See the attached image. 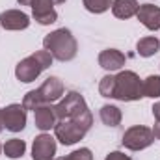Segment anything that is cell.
Masks as SVG:
<instances>
[{"label": "cell", "mask_w": 160, "mask_h": 160, "mask_svg": "<svg viewBox=\"0 0 160 160\" xmlns=\"http://www.w3.org/2000/svg\"><path fill=\"white\" fill-rule=\"evenodd\" d=\"M91 112L88 110L86 114H82L78 118H71V119H58L54 125V134H56V140H60L63 145H73L80 142L88 130L91 128Z\"/></svg>", "instance_id": "6da1fadb"}, {"label": "cell", "mask_w": 160, "mask_h": 160, "mask_svg": "<svg viewBox=\"0 0 160 160\" xmlns=\"http://www.w3.org/2000/svg\"><path fill=\"white\" fill-rule=\"evenodd\" d=\"M45 50L50 52L52 58L60 60V62H69L77 56V39L73 38V34L67 28H58L54 32H50L48 36H45L43 39Z\"/></svg>", "instance_id": "7a4b0ae2"}, {"label": "cell", "mask_w": 160, "mask_h": 160, "mask_svg": "<svg viewBox=\"0 0 160 160\" xmlns=\"http://www.w3.org/2000/svg\"><path fill=\"white\" fill-rule=\"evenodd\" d=\"M63 95V84L58 77H48L38 89L28 91L22 99V106L26 110H36L41 104H52Z\"/></svg>", "instance_id": "3957f363"}, {"label": "cell", "mask_w": 160, "mask_h": 160, "mask_svg": "<svg viewBox=\"0 0 160 160\" xmlns=\"http://www.w3.org/2000/svg\"><path fill=\"white\" fill-rule=\"evenodd\" d=\"M50 63H52L50 52L45 50V48L43 50H38L32 56H28V58H24V60H21L17 63L15 77L21 80V82H34L47 67H50Z\"/></svg>", "instance_id": "277c9868"}, {"label": "cell", "mask_w": 160, "mask_h": 160, "mask_svg": "<svg viewBox=\"0 0 160 160\" xmlns=\"http://www.w3.org/2000/svg\"><path fill=\"white\" fill-rule=\"evenodd\" d=\"M143 82L140 77L132 71H121L116 77V91H114V99L123 101V102H130V101H138L143 97L142 91Z\"/></svg>", "instance_id": "5b68a950"}, {"label": "cell", "mask_w": 160, "mask_h": 160, "mask_svg": "<svg viewBox=\"0 0 160 160\" xmlns=\"http://www.w3.org/2000/svg\"><path fill=\"white\" fill-rule=\"evenodd\" d=\"M56 118L58 119H71V118H78L82 114L88 112V104L84 101V97L77 91H69L56 106H54Z\"/></svg>", "instance_id": "8992f818"}, {"label": "cell", "mask_w": 160, "mask_h": 160, "mask_svg": "<svg viewBox=\"0 0 160 160\" xmlns=\"http://www.w3.org/2000/svg\"><path fill=\"white\" fill-rule=\"evenodd\" d=\"M121 142H123V145H125L127 149H130V151H142V149L149 147V145L155 142V134H153L151 128L138 125V127H130V128L123 134V140H121Z\"/></svg>", "instance_id": "52a82bcc"}, {"label": "cell", "mask_w": 160, "mask_h": 160, "mask_svg": "<svg viewBox=\"0 0 160 160\" xmlns=\"http://www.w3.org/2000/svg\"><path fill=\"white\" fill-rule=\"evenodd\" d=\"M4 128L11 132H21L26 125V108L22 104H9L2 110Z\"/></svg>", "instance_id": "ba28073f"}, {"label": "cell", "mask_w": 160, "mask_h": 160, "mask_svg": "<svg viewBox=\"0 0 160 160\" xmlns=\"http://www.w3.org/2000/svg\"><path fill=\"white\" fill-rule=\"evenodd\" d=\"M56 155V142L48 134H39L32 145V158L34 160H52Z\"/></svg>", "instance_id": "9c48e42d"}, {"label": "cell", "mask_w": 160, "mask_h": 160, "mask_svg": "<svg viewBox=\"0 0 160 160\" xmlns=\"http://www.w3.org/2000/svg\"><path fill=\"white\" fill-rule=\"evenodd\" d=\"M32 15L39 24H52L58 19L52 0H36L32 6Z\"/></svg>", "instance_id": "30bf717a"}, {"label": "cell", "mask_w": 160, "mask_h": 160, "mask_svg": "<svg viewBox=\"0 0 160 160\" xmlns=\"http://www.w3.org/2000/svg\"><path fill=\"white\" fill-rule=\"evenodd\" d=\"M0 24L6 30H24L30 24V17L19 9H8L0 15Z\"/></svg>", "instance_id": "8fae6325"}, {"label": "cell", "mask_w": 160, "mask_h": 160, "mask_svg": "<svg viewBox=\"0 0 160 160\" xmlns=\"http://www.w3.org/2000/svg\"><path fill=\"white\" fill-rule=\"evenodd\" d=\"M138 21L147 28V30H158L160 28V8L158 6H153V4H143L138 8V13H136Z\"/></svg>", "instance_id": "7c38bea8"}, {"label": "cell", "mask_w": 160, "mask_h": 160, "mask_svg": "<svg viewBox=\"0 0 160 160\" xmlns=\"http://www.w3.org/2000/svg\"><path fill=\"white\" fill-rule=\"evenodd\" d=\"M99 65L106 71H119L125 65V54L116 48H106L99 54Z\"/></svg>", "instance_id": "4fadbf2b"}, {"label": "cell", "mask_w": 160, "mask_h": 160, "mask_svg": "<svg viewBox=\"0 0 160 160\" xmlns=\"http://www.w3.org/2000/svg\"><path fill=\"white\" fill-rule=\"evenodd\" d=\"M36 127L39 128V130H50V128H54V125H56V112H54V106L52 104H41L38 106L36 110Z\"/></svg>", "instance_id": "5bb4252c"}, {"label": "cell", "mask_w": 160, "mask_h": 160, "mask_svg": "<svg viewBox=\"0 0 160 160\" xmlns=\"http://www.w3.org/2000/svg\"><path fill=\"white\" fill-rule=\"evenodd\" d=\"M138 2L136 0H114L112 2V13L118 19H130L138 13Z\"/></svg>", "instance_id": "9a60e30c"}, {"label": "cell", "mask_w": 160, "mask_h": 160, "mask_svg": "<svg viewBox=\"0 0 160 160\" xmlns=\"http://www.w3.org/2000/svg\"><path fill=\"white\" fill-rule=\"evenodd\" d=\"M101 121H102L106 127H118L121 123V110L118 106L104 104V106L101 108Z\"/></svg>", "instance_id": "2e32d148"}, {"label": "cell", "mask_w": 160, "mask_h": 160, "mask_svg": "<svg viewBox=\"0 0 160 160\" xmlns=\"http://www.w3.org/2000/svg\"><path fill=\"white\" fill-rule=\"evenodd\" d=\"M24 151H26V143L19 138H11L4 145V155L8 158H21L24 155Z\"/></svg>", "instance_id": "e0dca14e"}, {"label": "cell", "mask_w": 160, "mask_h": 160, "mask_svg": "<svg viewBox=\"0 0 160 160\" xmlns=\"http://www.w3.org/2000/svg\"><path fill=\"white\" fill-rule=\"evenodd\" d=\"M136 48H138V54H140V56L149 58V56H153V54H157V52H158L160 41L157 39V38H143V39L138 41Z\"/></svg>", "instance_id": "ac0fdd59"}, {"label": "cell", "mask_w": 160, "mask_h": 160, "mask_svg": "<svg viewBox=\"0 0 160 160\" xmlns=\"http://www.w3.org/2000/svg\"><path fill=\"white\" fill-rule=\"evenodd\" d=\"M142 91H143V97H153V99L160 97V77H157V75L147 77L143 80Z\"/></svg>", "instance_id": "d6986e66"}, {"label": "cell", "mask_w": 160, "mask_h": 160, "mask_svg": "<svg viewBox=\"0 0 160 160\" xmlns=\"http://www.w3.org/2000/svg\"><path fill=\"white\" fill-rule=\"evenodd\" d=\"M114 91H116V77L106 75L104 78L101 80V84H99V93H101L102 97L114 99Z\"/></svg>", "instance_id": "ffe728a7"}, {"label": "cell", "mask_w": 160, "mask_h": 160, "mask_svg": "<svg viewBox=\"0 0 160 160\" xmlns=\"http://www.w3.org/2000/svg\"><path fill=\"white\" fill-rule=\"evenodd\" d=\"M86 9L91 11V13H104L110 6H112V0H82Z\"/></svg>", "instance_id": "44dd1931"}, {"label": "cell", "mask_w": 160, "mask_h": 160, "mask_svg": "<svg viewBox=\"0 0 160 160\" xmlns=\"http://www.w3.org/2000/svg\"><path fill=\"white\" fill-rule=\"evenodd\" d=\"M56 160H93V155L89 149H78V151H73L71 155L67 157H62V158H56Z\"/></svg>", "instance_id": "7402d4cb"}, {"label": "cell", "mask_w": 160, "mask_h": 160, "mask_svg": "<svg viewBox=\"0 0 160 160\" xmlns=\"http://www.w3.org/2000/svg\"><path fill=\"white\" fill-rule=\"evenodd\" d=\"M104 160H132V158H130V157H127V155H125V153H121V151H114V153H110Z\"/></svg>", "instance_id": "603a6c76"}, {"label": "cell", "mask_w": 160, "mask_h": 160, "mask_svg": "<svg viewBox=\"0 0 160 160\" xmlns=\"http://www.w3.org/2000/svg\"><path fill=\"white\" fill-rule=\"evenodd\" d=\"M153 116H155L157 123H160V102H155L153 104Z\"/></svg>", "instance_id": "cb8c5ba5"}, {"label": "cell", "mask_w": 160, "mask_h": 160, "mask_svg": "<svg viewBox=\"0 0 160 160\" xmlns=\"http://www.w3.org/2000/svg\"><path fill=\"white\" fill-rule=\"evenodd\" d=\"M153 134H155V138L160 140V123H155V128H153Z\"/></svg>", "instance_id": "d4e9b609"}, {"label": "cell", "mask_w": 160, "mask_h": 160, "mask_svg": "<svg viewBox=\"0 0 160 160\" xmlns=\"http://www.w3.org/2000/svg\"><path fill=\"white\" fill-rule=\"evenodd\" d=\"M17 2H19L21 6H34V2H36V0H17Z\"/></svg>", "instance_id": "484cf974"}, {"label": "cell", "mask_w": 160, "mask_h": 160, "mask_svg": "<svg viewBox=\"0 0 160 160\" xmlns=\"http://www.w3.org/2000/svg\"><path fill=\"white\" fill-rule=\"evenodd\" d=\"M4 130V119H2V108H0V132Z\"/></svg>", "instance_id": "4316f807"}, {"label": "cell", "mask_w": 160, "mask_h": 160, "mask_svg": "<svg viewBox=\"0 0 160 160\" xmlns=\"http://www.w3.org/2000/svg\"><path fill=\"white\" fill-rule=\"evenodd\" d=\"M52 2H54V4H63L65 0H52Z\"/></svg>", "instance_id": "83f0119b"}, {"label": "cell", "mask_w": 160, "mask_h": 160, "mask_svg": "<svg viewBox=\"0 0 160 160\" xmlns=\"http://www.w3.org/2000/svg\"><path fill=\"white\" fill-rule=\"evenodd\" d=\"M2 151H4V147H2V145H0V153H2Z\"/></svg>", "instance_id": "f1b7e54d"}]
</instances>
